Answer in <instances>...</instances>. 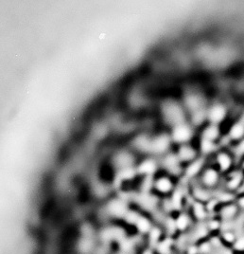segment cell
<instances>
[{"instance_id":"9","label":"cell","mask_w":244,"mask_h":254,"mask_svg":"<svg viewBox=\"0 0 244 254\" xmlns=\"http://www.w3.org/2000/svg\"><path fill=\"white\" fill-rule=\"evenodd\" d=\"M170 135L173 145L191 144L194 139L195 128L188 121L170 128Z\"/></svg>"},{"instance_id":"12","label":"cell","mask_w":244,"mask_h":254,"mask_svg":"<svg viewBox=\"0 0 244 254\" xmlns=\"http://www.w3.org/2000/svg\"><path fill=\"white\" fill-rule=\"evenodd\" d=\"M130 210L129 204L126 199L117 197L114 199H110L105 205V211L106 214L115 220H121L124 218L125 214L128 210Z\"/></svg>"},{"instance_id":"15","label":"cell","mask_w":244,"mask_h":254,"mask_svg":"<svg viewBox=\"0 0 244 254\" xmlns=\"http://www.w3.org/2000/svg\"><path fill=\"white\" fill-rule=\"evenodd\" d=\"M223 137H224V127L214 123H209V122H206L202 126L199 135V139L207 140L219 144H221Z\"/></svg>"},{"instance_id":"17","label":"cell","mask_w":244,"mask_h":254,"mask_svg":"<svg viewBox=\"0 0 244 254\" xmlns=\"http://www.w3.org/2000/svg\"><path fill=\"white\" fill-rule=\"evenodd\" d=\"M241 213V210L234 200L231 202L221 204L215 215H217L223 223H232L239 218Z\"/></svg>"},{"instance_id":"36","label":"cell","mask_w":244,"mask_h":254,"mask_svg":"<svg viewBox=\"0 0 244 254\" xmlns=\"http://www.w3.org/2000/svg\"><path fill=\"white\" fill-rule=\"evenodd\" d=\"M183 254H200L198 243L190 242L187 244L183 250Z\"/></svg>"},{"instance_id":"32","label":"cell","mask_w":244,"mask_h":254,"mask_svg":"<svg viewBox=\"0 0 244 254\" xmlns=\"http://www.w3.org/2000/svg\"><path fill=\"white\" fill-rule=\"evenodd\" d=\"M117 251H120L125 254H131L137 248V241L128 235L123 240L117 244Z\"/></svg>"},{"instance_id":"30","label":"cell","mask_w":244,"mask_h":254,"mask_svg":"<svg viewBox=\"0 0 244 254\" xmlns=\"http://www.w3.org/2000/svg\"><path fill=\"white\" fill-rule=\"evenodd\" d=\"M219 236L223 246H228L229 248H232L236 240L238 239L239 234L232 229H223L219 233Z\"/></svg>"},{"instance_id":"33","label":"cell","mask_w":244,"mask_h":254,"mask_svg":"<svg viewBox=\"0 0 244 254\" xmlns=\"http://www.w3.org/2000/svg\"><path fill=\"white\" fill-rule=\"evenodd\" d=\"M142 212H140L139 210H136V209H131L128 210L127 213L125 214L124 218L122 219V221L124 222V224L126 226H132L134 228L136 222L138 221V217L140 216Z\"/></svg>"},{"instance_id":"28","label":"cell","mask_w":244,"mask_h":254,"mask_svg":"<svg viewBox=\"0 0 244 254\" xmlns=\"http://www.w3.org/2000/svg\"><path fill=\"white\" fill-rule=\"evenodd\" d=\"M175 239L173 236L166 235L159 243L157 244L153 250L156 254H174Z\"/></svg>"},{"instance_id":"22","label":"cell","mask_w":244,"mask_h":254,"mask_svg":"<svg viewBox=\"0 0 244 254\" xmlns=\"http://www.w3.org/2000/svg\"><path fill=\"white\" fill-rule=\"evenodd\" d=\"M136 162H137L136 156L129 151H120L114 157V163L117 167V170L137 166L138 163Z\"/></svg>"},{"instance_id":"38","label":"cell","mask_w":244,"mask_h":254,"mask_svg":"<svg viewBox=\"0 0 244 254\" xmlns=\"http://www.w3.org/2000/svg\"><path fill=\"white\" fill-rule=\"evenodd\" d=\"M138 254H155V252H154V250L153 249H151V248H149V247H146V248H144L143 250H141L140 251V253Z\"/></svg>"},{"instance_id":"21","label":"cell","mask_w":244,"mask_h":254,"mask_svg":"<svg viewBox=\"0 0 244 254\" xmlns=\"http://www.w3.org/2000/svg\"><path fill=\"white\" fill-rule=\"evenodd\" d=\"M154 225L155 223L150 216L146 213H141L134 226V229L138 235L146 237Z\"/></svg>"},{"instance_id":"34","label":"cell","mask_w":244,"mask_h":254,"mask_svg":"<svg viewBox=\"0 0 244 254\" xmlns=\"http://www.w3.org/2000/svg\"><path fill=\"white\" fill-rule=\"evenodd\" d=\"M198 246H199L200 254H212L216 251L209 237L198 242Z\"/></svg>"},{"instance_id":"8","label":"cell","mask_w":244,"mask_h":254,"mask_svg":"<svg viewBox=\"0 0 244 254\" xmlns=\"http://www.w3.org/2000/svg\"><path fill=\"white\" fill-rule=\"evenodd\" d=\"M127 236L125 227L120 225H108L101 228L97 234V237L103 245H110L112 243L117 245Z\"/></svg>"},{"instance_id":"19","label":"cell","mask_w":244,"mask_h":254,"mask_svg":"<svg viewBox=\"0 0 244 254\" xmlns=\"http://www.w3.org/2000/svg\"><path fill=\"white\" fill-rule=\"evenodd\" d=\"M174 152L176 153L181 163L184 166L191 163V161L195 160L200 156L198 147L192 143L177 146Z\"/></svg>"},{"instance_id":"44","label":"cell","mask_w":244,"mask_h":254,"mask_svg":"<svg viewBox=\"0 0 244 254\" xmlns=\"http://www.w3.org/2000/svg\"></svg>"},{"instance_id":"43","label":"cell","mask_w":244,"mask_h":254,"mask_svg":"<svg viewBox=\"0 0 244 254\" xmlns=\"http://www.w3.org/2000/svg\"></svg>"},{"instance_id":"7","label":"cell","mask_w":244,"mask_h":254,"mask_svg":"<svg viewBox=\"0 0 244 254\" xmlns=\"http://www.w3.org/2000/svg\"><path fill=\"white\" fill-rule=\"evenodd\" d=\"M182 102L188 112V115H191L197 111L205 110L209 104L206 97L197 90H189L185 93Z\"/></svg>"},{"instance_id":"41","label":"cell","mask_w":244,"mask_h":254,"mask_svg":"<svg viewBox=\"0 0 244 254\" xmlns=\"http://www.w3.org/2000/svg\"><path fill=\"white\" fill-rule=\"evenodd\" d=\"M240 193H244V181H243V185H242V189H241V191H240ZM239 194V193H238Z\"/></svg>"},{"instance_id":"42","label":"cell","mask_w":244,"mask_h":254,"mask_svg":"<svg viewBox=\"0 0 244 254\" xmlns=\"http://www.w3.org/2000/svg\"><path fill=\"white\" fill-rule=\"evenodd\" d=\"M125 254V253H122V252H120V251H117V252H116V253H115V254Z\"/></svg>"},{"instance_id":"18","label":"cell","mask_w":244,"mask_h":254,"mask_svg":"<svg viewBox=\"0 0 244 254\" xmlns=\"http://www.w3.org/2000/svg\"><path fill=\"white\" fill-rule=\"evenodd\" d=\"M174 224L176 233L184 235L191 232L196 223L193 220L189 210H182L175 213Z\"/></svg>"},{"instance_id":"16","label":"cell","mask_w":244,"mask_h":254,"mask_svg":"<svg viewBox=\"0 0 244 254\" xmlns=\"http://www.w3.org/2000/svg\"><path fill=\"white\" fill-rule=\"evenodd\" d=\"M244 177V173L240 169H236L232 173L223 177L222 189L231 194L237 195L242 189Z\"/></svg>"},{"instance_id":"10","label":"cell","mask_w":244,"mask_h":254,"mask_svg":"<svg viewBox=\"0 0 244 254\" xmlns=\"http://www.w3.org/2000/svg\"><path fill=\"white\" fill-rule=\"evenodd\" d=\"M172 145L173 144L170 138V132L158 133L151 138L150 155L160 158L172 151Z\"/></svg>"},{"instance_id":"13","label":"cell","mask_w":244,"mask_h":254,"mask_svg":"<svg viewBox=\"0 0 244 254\" xmlns=\"http://www.w3.org/2000/svg\"><path fill=\"white\" fill-rule=\"evenodd\" d=\"M136 168L138 177H155L161 169L159 158L153 155H146V157L138 162Z\"/></svg>"},{"instance_id":"3","label":"cell","mask_w":244,"mask_h":254,"mask_svg":"<svg viewBox=\"0 0 244 254\" xmlns=\"http://www.w3.org/2000/svg\"><path fill=\"white\" fill-rule=\"evenodd\" d=\"M211 157V163L220 171L223 177L229 175L236 169H238V159L231 147H221Z\"/></svg>"},{"instance_id":"6","label":"cell","mask_w":244,"mask_h":254,"mask_svg":"<svg viewBox=\"0 0 244 254\" xmlns=\"http://www.w3.org/2000/svg\"><path fill=\"white\" fill-rule=\"evenodd\" d=\"M244 140V122L238 117H233L224 126V137L222 142L226 141L228 147H233Z\"/></svg>"},{"instance_id":"24","label":"cell","mask_w":244,"mask_h":254,"mask_svg":"<svg viewBox=\"0 0 244 254\" xmlns=\"http://www.w3.org/2000/svg\"><path fill=\"white\" fill-rule=\"evenodd\" d=\"M190 194L194 200L201 201L203 203H206L208 200H210L214 197L213 192L207 190V189L203 188L197 181H196L195 185L191 184Z\"/></svg>"},{"instance_id":"2","label":"cell","mask_w":244,"mask_h":254,"mask_svg":"<svg viewBox=\"0 0 244 254\" xmlns=\"http://www.w3.org/2000/svg\"><path fill=\"white\" fill-rule=\"evenodd\" d=\"M207 122L225 126L233 118L232 109L227 102L222 100H216L209 102L206 110Z\"/></svg>"},{"instance_id":"39","label":"cell","mask_w":244,"mask_h":254,"mask_svg":"<svg viewBox=\"0 0 244 254\" xmlns=\"http://www.w3.org/2000/svg\"><path fill=\"white\" fill-rule=\"evenodd\" d=\"M238 169H240L244 174V155L238 160Z\"/></svg>"},{"instance_id":"11","label":"cell","mask_w":244,"mask_h":254,"mask_svg":"<svg viewBox=\"0 0 244 254\" xmlns=\"http://www.w3.org/2000/svg\"><path fill=\"white\" fill-rule=\"evenodd\" d=\"M160 166L163 172H166L171 177L179 178L183 177L184 165L182 164L174 151H170L167 155L159 158Z\"/></svg>"},{"instance_id":"5","label":"cell","mask_w":244,"mask_h":254,"mask_svg":"<svg viewBox=\"0 0 244 254\" xmlns=\"http://www.w3.org/2000/svg\"><path fill=\"white\" fill-rule=\"evenodd\" d=\"M177 186L175 177H171L166 172L158 173L153 179L152 193L160 199L170 198Z\"/></svg>"},{"instance_id":"23","label":"cell","mask_w":244,"mask_h":254,"mask_svg":"<svg viewBox=\"0 0 244 254\" xmlns=\"http://www.w3.org/2000/svg\"><path fill=\"white\" fill-rule=\"evenodd\" d=\"M151 138L149 135L140 134L133 141V147L141 154L150 155Z\"/></svg>"},{"instance_id":"35","label":"cell","mask_w":244,"mask_h":254,"mask_svg":"<svg viewBox=\"0 0 244 254\" xmlns=\"http://www.w3.org/2000/svg\"><path fill=\"white\" fill-rule=\"evenodd\" d=\"M231 249L236 254H244V232L242 235L238 236V239Z\"/></svg>"},{"instance_id":"1","label":"cell","mask_w":244,"mask_h":254,"mask_svg":"<svg viewBox=\"0 0 244 254\" xmlns=\"http://www.w3.org/2000/svg\"><path fill=\"white\" fill-rule=\"evenodd\" d=\"M161 117L164 123L170 128L189 121V115L182 101L167 99L160 106Z\"/></svg>"},{"instance_id":"29","label":"cell","mask_w":244,"mask_h":254,"mask_svg":"<svg viewBox=\"0 0 244 254\" xmlns=\"http://www.w3.org/2000/svg\"><path fill=\"white\" fill-rule=\"evenodd\" d=\"M137 177H138L137 168L136 166H134V167H128V168L117 170L116 180L119 183H123V182L133 180Z\"/></svg>"},{"instance_id":"37","label":"cell","mask_w":244,"mask_h":254,"mask_svg":"<svg viewBox=\"0 0 244 254\" xmlns=\"http://www.w3.org/2000/svg\"><path fill=\"white\" fill-rule=\"evenodd\" d=\"M235 203L237 204L238 208L241 210V212H244V193H239L236 195Z\"/></svg>"},{"instance_id":"40","label":"cell","mask_w":244,"mask_h":254,"mask_svg":"<svg viewBox=\"0 0 244 254\" xmlns=\"http://www.w3.org/2000/svg\"><path fill=\"white\" fill-rule=\"evenodd\" d=\"M239 119H241L244 122V109L240 112V114L237 116Z\"/></svg>"},{"instance_id":"14","label":"cell","mask_w":244,"mask_h":254,"mask_svg":"<svg viewBox=\"0 0 244 254\" xmlns=\"http://www.w3.org/2000/svg\"><path fill=\"white\" fill-rule=\"evenodd\" d=\"M207 160L208 159L206 157L200 155L198 158L191 161V163L184 166L182 179L189 182L196 181L202 174L203 169L207 165Z\"/></svg>"},{"instance_id":"25","label":"cell","mask_w":244,"mask_h":254,"mask_svg":"<svg viewBox=\"0 0 244 254\" xmlns=\"http://www.w3.org/2000/svg\"><path fill=\"white\" fill-rule=\"evenodd\" d=\"M197 147H198L200 155L208 158V157H211L221 148V145L217 143L207 141V140L199 139V143L197 144Z\"/></svg>"},{"instance_id":"26","label":"cell","mask_w":244,"mask_h":254,"mask_svg":"<svg viewBox=\"0 0 244 254\" xmlns=\"http://www.w3.org/2000/svg\"><path fill=\"white\" fill-rule=\"evenodd\" d=\"M166 232L164 231L163 227L159 224H155L152 229L150 230L149 234L146 236V242H147V247H149L153 249L160 241L166 236Z\"/></svg>"},{"instance_id":"4","label":"cell","mask_w":244,"mask_h":254,"mask_svg":"<svg viewBox=\"0 0 244 254\" xmlns=\"http://www.w3.org/2000/svg\"><path fill=\"white\" fill-rule=\"evenodd\" d=\"M223 177L220 171L212 163H209L203 169L202 174L196 181L203 188L215 193L221 189V185H223Z\"/></svg>"},{"instance_id":"31","label":"cell","mask_w":244,"mask_h":254,"mask_svg":"<svg viewBox=\"0 0 244 254\" xmlns=\"http://www.w3.org/2000/svg\"><path fill=\"white\" fill-rule=\"evenodd\" d=\"M223 221L217 215L210 216L205 221V225L207 227V230H208V232L210 233V235L219 234L221 231L223 230Z\"/></svg>"},{"instance_id":"20","label":"cell","mask_w":244,"mask_h":254,"mask_svg":"<svg viewBox=\"0 0 244 254\" xmlns=\"http://www.w3.org/2000/svg\"><path fill=\"white\" fill-rule=\"evenodd\" d=\"M189 208H190L189 212L191 213L195 223H204L211 216L206 209L205 203L201 201L194 200L189 206Z\"/></svg>"},{"instance_id":"27","label":"cell","mask_w":244,"mask_h":254,"mask_svg":"<svg viewBox=\"0 0 244 254\" xmlns=\"http://www.w3.org/2000/svg\"><path fill=\"white\" fill-rule=\"evenodd\" d=\"M77 249L80 254H95L97 250L95 237L81 236L77 243Z\"/></svg>"}]
</instances>
